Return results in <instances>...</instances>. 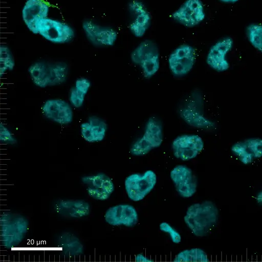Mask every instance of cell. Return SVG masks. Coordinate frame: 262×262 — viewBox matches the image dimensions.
<instances>
[{
  "mask_svg": "<svg viewBox=\"0 0 262 262\" xmlns=\"http://www.w3.org/2000/svg\"><path fill=\"white\" fill-rule=\"evenodd\" d=\"M81 134L83 139L90 143L102 141L106 134L107 125L102 119L92 116L86 122L80 125Z\"/></svg>",
  "mask_w": 262,
  "mask_h": 262,
  "instance_id": "cell-22",
  "label": "cell"
},
{
  "mask_svg": "<svg viewBox=\"0 0 262 262\" xmlns=\"http://www.w3.org/2000/svg\"><path fill=\"white\" fill-rule=\"evenodd\" d=\"M195 49L188 44H182L169 55L168 64L172 74L177 77L187 74L192 69L196 60Z\"/></svg>",
  "mask_w": 262,
  "mask_h": 262,
  "instance_id": "cell-10",
  "label": "cell"
},
{
  "mask_svg": "<svg viewBox=\"0 0 262 262\" xmlns=\"http://www.w3.org/2000/svg\"><path fill=\"white\" fill-rule=\"evenodd\" d=\"M220 1L225 3H234L239 0H219Z\"/></svg>",
  "mask_w": 262,
  "mask_h": 262,
  "instance_id": "cell-32",
  "label": "cell"
},
{
  "mask_svg": "<svg viewBox=\"0 0 262 262\" xmlns=\"http://www.w3.org/2000/svg\"><path fill=\"white\" fill-rule=\"evenodd\" d=\"M0 140L7 144H14L17 143L16 139L11 132L2 124L0 125Z\"/></svg>",
  "mask_w": 262,
  "mask_h": 262,
  "instance_id": "cell-29",
  "label": "cell"
},
{
  "mask_svg": "<svg viewBox=\"0 0 262 262\" xmlns=\"http://www.w3.org/2000/svg\"><path fill=\"white\" fill-rule=\"evenodd\" d=\"M157 183V176L151 170L143 174L133 173L125 180V189L128 197L132 201L142 200L153 189Z\"/></svg>",
  "mask_w": 262,
  "mask_h": 262,
  "instance_id": "cell-7",
  "label": "cell"
},
{
  "mask_svg": "<svg viewBox=\"0 0 262 262\" xmlns=\"http://www.w3.org/2000/svg\"><path fill=\"white\" fill-rule=\"evenodd\" d=\"M1 242L7 249L17 247L25 238L29 221L24 215L12 212L3 213L1 217Z\"/></svg>",
  "mask_w": 262,
  "mask_h": 262,
  "instance_id": "cell-3",
  "label": "cell"
},
{
  "mask_svg": "<svg viewBox=\"0 0 262 262\" xmlns=\"http://www.w3.org/2000/svg\"><path fill=\"white\" fill-rule=\"evenodd\" d=\"M90 86L91 82L86 78H81L76 81L69 95L70 102L74 107L79 108L82 105Z\"/></svg>",
  "mask_w": 262,
  "mask_h": 262,
  "instance_id": "cell-24",
  "label": "cell"
},
{
  "mask_svg": "<svg viewBox=\"0 0 262 262\" xmlns=\"http://www.w3.org/2000/svg\"><path fill=\"white\" fill-rule=\"evenodd\" d=\"M177 23L191 28L199 25L206 17L204 6L201 0H185L171 14Z\"/></svg>",
  "mask_w": 262,
  "mask_h": 262,
  "instance_id": "cell-9",
  "label": "cell"
},
{
  "mask_svg": "<svg viewBox=\"0 0 262 262\" xmlns=\"http://www.w3.org/2000/svg\"><path fill=\"white\" fill-rule=\"evenodd\" d=\"M35 27L37 33L54 43H66L74 37V31L69 26L51 18L39 19Z\"/></svg>",
  "mask_w": 262,
  "mask_h": 262,
  "instance_id": "cell-8",
  "label": "cell"
},
{
  "mask_svg": "<svg viewBox=\"0 0 262 262\" xmlns=\"http://www.w3.org/2000/svg\"><path fill=\"white\" fill-rule=\"evenodd\" d=\"M58 247L64 254L70 256H77L83 254V245L79 238L69 232L62 233L58 238Z\"/></svg>",
  "mask_w": 262,
  "mask_h": 262,
  "instance_id": "cell-23",
  "label": "cell"
},
{
  "mask_svg": "<svg viewBox=\"0 0 262 262\" xmlns=\"http://www.w3.org/2000/svg\"><path fill=\"white\" fill-rule=\"evenodd\" d=\"M231 151L242 163L249 164L262 157V139L253 138L237 142L232 145Z\"/></svg>",
  "mask_w": 262,
  "mask_h": 262,
  "instance_id": "cell-19",
  "label": "cell"
},
{
  "mask_svg": "<svg viewBox=\"0 0 262 262\" xmlns=\"http://www.w3.org/2000/svg\"><path fill=\"white\" fill-rule=\"evenodd\" d=\"M246 34L252 46L262 52V24L252 23L249 25L247 27Z\"/></svg>",
  "mask_w": 262,
  "mask_h": 262,
  "instance_id": "cell-26",
  "label": "cell"
},
{
  "mask_svg": "<svg viewBox=\"0 0 262 262\" xmlns=\"http://www.w3.org/2000/svg\"><path fill=\"white\" fill-rule=\"evenodd\" d=\"M55 211L60 215L72 219L88 216L91 211L90 204L82 200H60L54 204Z\"/></svg>",
  "mask_w": 262,
  "mask_h": 262,
  "instance_id": "cell-20",
  "label": "cell"
},
{
  "mask_svg": "<svg viewBox=\"0 0 262 262\" xmlns=\"http://www.w3.org/2000/svg\"><path fill=\"white\" fill-rule=\"evenodd\" d=\"M42 111L46 118L60 124H68L73 120L71 106L62 100H48L43 104Z\"/></svg>",
  "mask_w": 262,
  "mask_h": 262,
  "instance_id": "cell-18",
  "label": "cell"
},
{
  "mask_svg": "<svg viewBox=\"0 0 262 262\" xmlns=\"http://www.w3.org/2000/svg\"><path fill=\"white\" fill-rule=\"evenodd\" d=\"M14 67V60L13 55L9 49L5 46H1L0 48V75L7 71H11Z\"/></svg>",
  "mask_w": 262,
  "mask_h": 262,
  "instance_id": "cell-27",
  "label": "cell"
},
{
  "mask_svg": "<svg viewBox=\"0 0 262 262\" xmlns=\"http://www.w3.org/2000/svg\"><path fill=\"white\" fill-rule=\"evenodd\" d=\"M160 229L161 231L168 234L173 243L179 244L181 241V236L180 233L173 228L169 223L162 222L160 223Z\"/></svg>",
  "mask_w": 262,
  "mask_h": 262,
  "instance_id": "cell-28",
  "label": "cell"
},
{
  "mask_svg": "<svg viewBox=\"0 0 262 262\" xmlns=\"http://www.w3.org/2000/svg\"><path fill=\"white\" fill-rule=\"evenodd\" d=\"M233 46V40L225 37L218 40L210 48L207 55L208 66L217 72H224L229 68L226 56Z\"/></svg>",
  "mask_w": 262,
  "mask_h": 262,
  "instance_id": "cell-15",
  "label": "cell"
},
{
  "mask_svg": "<svg viewBox=\"0 0 262 262\" xmlns=\"http://www.w3.org/2000/svg\"><path fill=\"white\" fill-rule=\"evenodd\" d=\"M203 139L195 134H183L172 141L171 147L174 156L186 161L195 158L203 149Z\"/></svg>",
  "mask_w": 262,
  "mask_h": 262,
  "instance_id": "cell-11",
  "label": "cell"
},
{
  "mask_svg": "<svg viewBox=\"0 0 262 262\" xmlns=\"http://www.w3.org/2000/svg\"><path fill=\"white\" fill-rule=\"evenodd\" d=\"M68 71L69 67L63 62L38 61L28 69L33 83L41 88L63 83L67 79Z\"/></svg>",
  "mask_w": 262,
  "mask_h": 262,
  "instance_id": "cell-2",
  "label": "cell"
},
{
  "mask_svg": "<svg viewBox=\"0 0 262 262\" xmlns=\"http://www.w3.org/2000/svg\"><path fill=\"white\" fill-rule=\"evenodd\" d=\"M219 211L216 205L210 201L192 204L184 216V222L196 236L207 235L216 225Z\"/></svg>",
  "mask_w": 262,
  "mask_h": 262,
  "instance_id": "cell-1",
  "label": "cell"
},
{
  "mask_svg": "<svg viewBox=\"0 0 262 262\" xmlns=\"http://www.w3.org/2000/svg\"><path fill=\"white\" fill-rule=\"evenodd\" d=\"M137 261H152V260L145 256L142 254H139L136 256Z\"/></svg>",
  "mask_w": 262,
  "mask_h": 262,
  "instance_id": "cell-30",
  "label": "cell"
},
{
  "mask_svg": "<svg viewBox=\"0 0 262 262\" xmlns=\"http://www.w3.org/2000/svg\"><path fill=\"white\" fill-rule=\"evenodd\" d=\"M181 118L189 125L200 129H210L214 123L207 119L203 112L202 97L196 93L189 97L180 108Z\"/></svg>",
  "mask_w": 262,
  "mask_h": 262,
  "instance_id": "cell-6",
  "label": "cell"
},
{
  "mask_svg": "<svg viewBox=\"0 0 262 262\" xmlns=\"http://www.w3.org/2000/svg\"><path fill=\"white\" fill-rule=\"evenodd\" d=\"M49 6L42 0H28L23 9V18L29 29L37 34L35 25L41 18H46Z\"/></svg>",
  "mask_w": 262,
  "mask_h": 262,
  "instance_id": "cell-21",
  "label": "cell"
},
{
  "mask_svg": "<svg viewBox=\"0 0 262 262\" xmlns=\"http://www.w3.org/2000/svg\"><path fill=\"white\" fill-rule=\"evenodd\" d=\"M160 54L157 44L150 39L141 42L132 52L130 58L133 63L139 66L144 76L150 78L159 70Z\"/></svg>",
  "mask_w": 262,
  "mask_h": 262,
  "instance_id": "cell-4",
  "label": "cell"
},
{
  "mask_svg": "<svg viewBox=\"0 0 262 262\" xmlns=\"http://www.w3.org/2000/svg\"><path fill=\"white\" fill-rule=\"evenodd\" d=\"M176 262H206L209 261L207 253L200 248H195L184 250L176 256Z\"/></svg>",
  "mask_w": 262,
  "mask_h": 262,
  "instance_id": "cell-25",
  "label": "cell"
},
{
  "mask_svg": "<svg viewBox=\"0 0 262 262\" xmlns=\"http://www.w3.org/2000/svg\"><path fill=\"white\" fill-rule=\"evenodd\" d=\"M82 27L88 38L94 45L111 46L117 40V32L110 27L101 26L91 20H84Z\"/></svg>",
  "mask_w": 262,
  "mask_h": 262,
  "instance_id": "cell-17",
  "label": "cell"
},
{
  "mask_svg": "<svg viewBox=\"0 0 262 262\" xmlns=\"http://www.w3.org/2000/svg\"><path fill=\"white\" fill-rule=\"evenodd\" d=\"M170 178L178 193L183 198H188L196 191L197 180L192 170L184 165H178L170 171Z\"/></svg>",
  "mask_w": 262,
  "mask_h": 262,
  "instance_id": "cell-13",
  "label": "cell"
},
{
  "mask_svg": "<svg viewBox=\"0 0 262 262\" xmlns=\"http://www.w3.org/2000/svg\"><path fill=\"white\" fill-rule=\"evenodd\" d=\"M105 220L112 226L133 227L138 221L135 208L129 204H119L109 208L104 215Z\"/></svg>",
  "mask_w": 262,
  "mask_h": 262,
  "instance_id": "cell-16",
  "label": "cell"
},
{
  "mask_svg": "<svg viewBox=\"0 0 262 262\" xmlns=\"http://www.w3.org/2000/svg\"><path fill=\"white\" fill-rule=\"evenodd\" d=\"M81 180L89 196L96 200H107L114 190L112 180L102 172L83 177Z\"/></svg>",
  "mask_w": 262,
  "mask_h": 262,
  "instance_id": "cell-14",
  "label": "cell"
},
{
  "mask_svg": "<svg viewBox=\"0 0 262 262\" xmlns=\"http://www.w3.org/2000/svg\"><path fill=\"white\" fill-rule=\"evenodd\" d=\"M127 8L132 17L129 30L134 36L141 38L150 26L151 17L150 12L140 0H132L128 4Z\"/></svg>",
  "mask_w": 262,
  "mask_h": 262,
  "instance_id": "cell-12",
  "label": "cell"
},
{
  "mask_svg": "<svg viewBox=\"0 0 262 262\" xmlns=\"http://www.w3.org/2000/svg\"><path fill=\"white\" fill-rule=\"evenodd\" d=\"M255 201L258 205L262 206V189L256 195Z\"/></svg>",
  "mask_w": 262,
  "mask_h": 262,
  "instance_id": "cell-31",
  "label": "cell"
},
{
  "mask_svg": "<svg viewBox=\"0 0 262 262\" xmlns=\"http://www.w3.org/2000/svg\"><path fill=\"white\" fill-rule=\"evenodd\" d=\"M163 127L161 122L154 117L147 121L142 136L132 145L130 152L133 156H142L159 147L163 142Z\"/></svg>",
  "mask_w": 262,
  "mask_h": 262,
  "instance_id": "cell-5",
  "label": "cell"
}]
</instances>
